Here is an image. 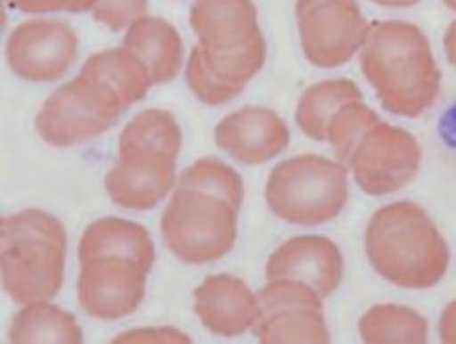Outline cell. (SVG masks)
Instances as JSON below:
<instances>
[{"label":"cell","mask_w":456,"mask_h":344,"mask_svg":"<svg viewBox=\"0 0 456 344\" xmlns=\"http://www.w3.org/2000/svg\"><path fill=\"white\" fill-rule=\"evenodd\" d=\"M80 71L100 78L115 90L126 108L142 102L153 86L145 65L126 46L96 52L83 63Z\"/></svg>","instance_id":"obj_19"},{"label":"cell","mask_w":456,"mask_h":344,"mask_svg":"<svg viewBox=\"0 0 456 344\" xmlns=\"http://www.w3.org/2000/svg\"><path fill=\"white\" fill-rule=\"evenodd\" d=\"M126 110L115 90L80 71L45 100L35 128L53 148H73L113 128Z\"/></svg>","instance_id":"obj_7"},{"label":"cell","mask_w":456,"mask_h":344,"mask_svg":"<svg viewBox=\"0 0 456 344\" xmlns=\"http://www.w3.org/2000/svg\"><path fill=\"white\" fill-rule=\"evenodd\" d=\"M10 342H56V344H78L85 340L77 317L50 300L23 304V308L12 317Z\"/></svg>","instance_id":"obj_18"},{"label":"cell","mask_w":456,"mask_h":344,"mask_svg":"<svg viewBox=\"0 0 456 344\" xmlns=\"http://www.w3.org/2000/svg\"><path fill=\"white\" fill-rule=\"evenodd\" d=\"M298 280L329 299L344 277L340 247L325 235H297L281 243L267 258L265 280Z\"/></svg>","instance_id":"obj_15"},{"label":"cell","mask_w":456,"mask_h":344,"mask_svg":"<svg viewBox=\"0 0 456 344\" xmlns=\"http://www.w3.org/2000/svg\"><path fill=\"white\" fill-rule=\"evenodd\" d=\"M147 8H150V0H96L92 16L107 29L120 33L147 16Z\"/></svg>","instance_id":"obj_25"},{"label":"cell","mask_w":456,"mask_h":344,"mask_svg":"<svg viewBox=\"0 0 456 344\" xmlns=\"http://www.w3.org/2000/svg\"><path fill=\"white\" fill-rule=\"evenodd\" d=\"M67 233L60 218L25 209L0 220V274L20 304L56 299L63 287Z\"/></svg>","instance_id":"obj_4"},{"label":"cell","mask_w":456,"mask_h":344,"mask_svg":"<svg viewBox=\"0 0 456 344\" xmlns=\"http://www.w3.org/2000/svg\"><path fill=\"white\" fill-rule=\"evenodd\" d=\"M437 333H439V342L456 344V300L449 302L444 308V312H441Z\"/></svg>","instance_id":"obj_28"},{"label":"cell","mask_w":456,"mask_h":344,"mask_svg":"<svg viewBox=\"0 0 456 344\" xmlns=\"http://www.w3.org/2000/svg\"><path fill=\"white\" fill-rule=\"evenodd\" d=\"M370 3L382 8H412L422 3V0H370Z\"/></svg>","instance_id":"obj_30"},{"label":"cell","mask_w":456,"mask_h":344,"mask_svg":"<svg viewBox=\"0 0 456 344\" xmlns=\"http://www.w3.org/2000/svg\"><path fill=\"white\" fill-rule=\"evenodd\" d=\"M422 165V150L409 130L380 121L359 140L347 170L361 192L372 197L403 190Z\"/></svg>","instance_id":"obj_11"},{"label":"cell","mask_w":456,"mask_h":344,"mask_svg":"<svg viewBox=\"0 0 456 344\" xmlns=\"http://www.w3.org/2000/svg\"><path fill=\"white\" fill-rule=\"evenodd\" d=\"M365 253L382 280L411 291L436 287L451 262L444 233L412 201H395L374 210L365 230Z\"/></svg>","instance_id":"obj_3"},{"label":"cell","mask_w":456,"mask_h":344,"mask_svg":"<svg viewBox=\"0 0 456 344\" xmlns=\"http://www.w3.org/2000/svg\"><path fill=\"white\" fill-rule=\"evenodd\" d=\"M441 3H444L449 10H452V12H456V0H441Z\"/></svg>","instance_id":"obj_31"},{"label":"cell","mask_w":456,"mask_h":344,"mask_svg":"<svg viewBox=\"0 0 456 344\" xmlns=\"http://www.w3.org/2000/svg\"><path fill=\"white\" fill-rule=\"evenodd\" d=\"M123 46L145 65L153 85H167L178 77L183 65V41L163 18L143 16L125 31Z\"/></svg>","instance_id":"obj_17"},{"label":"cell","mask_w":456,"mask_h":344,"mask_svg":"<svg viewBox=\"0 0 456 344\" xmlns=\"http://www.w3.org/2000/svg\"><path fill=\"white\" fill-rule=\"evenodd\" d=\"M380 121V115L363 102L352 100L332 115L327 127V142L337 155V161L346 168L350 165L352 153L365 132Z\"/></svg>","instance_id":"obj_22"},{"label":"cell","mask_w":456,"mask_h":344,"mask_svg":"<svg viewBox=\"0 0 456 344\" xmlns=\"http://www.w3.org/2000/svg\"><path fill=\"white\" fill-rule=\"evenodd\" d=\"M185 83L193 92V96L200 103L210 105V108L224 105L240 94L237 88L224 83L222 78H218L210 71V68L203 60V56H200L197 46L191 50L190 58L185 61Z\"/></svg>","instance_id":"obj_24"},{"label":"cell","mask_w":456,"mask_h":344,"mask_svg":"<svg viewBox=\"0 0 456 344\" xmlns=\"http://www.w3.org/2000/svg\"><path fill=\"white\" fill-rule=\"evenodd\" d=\"M78 255L77 299L86 315L117 322L140 308L151 260L117 249H94Z\"/></svg>","instance_id":"obj_8"},{"label":"cell","mask_w":456,"mask_h":344,"mask_svg":"<svg viewBox=\"0 0 456 344\" xmlns=\"http://www.w3.org/2000/svg\"><path fill=\"white\" fill-rule=\"evenodd\" d=\"M352 100H363V92L350 78H327L307 86L294 115L300 132L314 142H327L332 115Z\"/></svg>","instance_id":"obj_20"},{"label":"cell","mask_w":456,"mask_h":344,"mask_svg":"<svg viewBox=\"0 0 456 344\" xmlns=\"http://www.w3.org/2000/svg\"><path fill=\"white\" fill-rule=\"evenodd\" d=\"M8 3L23 14H56V12L85 14L92 12L96 0H8Z\"/></svg>","instance_id":"obj_26"},{"label":"cell","mask_w":456,"mask_h":344,"mask_svg":"<svg viewBox=\"0 0 456 344\" xmlns=\"http://www.w3.org/2000/svg\"><path fill=\"white\" fill-rule=\"evenodd\" d=\"M190 342L191 339L178 329L172 327H153V329H134L128 333L118 335L115 342Z\"/></svg>","instance_id":"obj_27"},{"label":"cell","mask_w":456,"mask_h":344,"mask_svg":"<svg viewBox=\"0 0 456 344\" xmlns=\"http://www.w3.org/2000/svg\"><path fill=\"white\" fill-rule=\"evenodd\" d=\"M193 310L212 335L233 339L256 324L260 302L240 277L214 274L193 291Z\"/></svg>","instance_id":"obj_16"},{"label":"cell","mask_w":456,"mask_h":344,"mask_svg":"<svg viewBox=\"0 0 456 344\" xmlns=\"http://www.w3.org/2000/svg\"><path fill=\"white\" fill-rule=\"evenodd\" d=\"M214 142L240 165H264L289 148L290 130L272 108L245 105L216 125Z\"/></svg>","instance_id":"obj_14"},{"label":"cell","mask_w":456,"mask_h":344,"mask_svg":"<svg viewBox=\"0 0 456 344\" xmlns=\"http://www.w3.org/2000/svg\"><path fill=\"white\" fill-rule=\"evenodd\" d=\"M78 54V35L60 20L38 18L18 25L6 43L13 75L29 83H53L71 70Z\"/></svg>","instance_id":"obj_12"},{"label":"cell","mask_w":456,"mask_h":344,"mask_svg":"<svg viewBox=\"0 0 456 344\" xmlns=\"http://www.w3.org/2000/svg\"><path fill=\"white\" fill-rule=\"evenodd\" d=\"M444 48L447 61L456 70V20L449 25L444 35Z\"/></svg>","instance_id":"obj_29"},{"label":"cell","mask_w":456,"mask_h":344,"mask_svg":"<svg viewBox=\"0 0 456 344\" xmlns=\"http://www.w3.org/2000/svg\"><path fill=\"white\" fill-rule=\"evenodd\" d=\"M361 340L369 344H424L428 320L403 304H374L359 320Z\"/></svg>","instance_id":"obj_21"},{"label":"cell","mask_w":456,"mask_h":344,"mask_svg":"<svg viewBox=\"0 0 456 344\" xmlns=\"http://www.w3.org/2000/svg\"><path fill=\"white\" fill-rule=\"evenodd\" d=\"M176 159L150 145L118 143L117 163L103 180L105 192L117 207L151 210L176 186Z\"/></svg>","instance_id":"obj_13"},{"label":"cell","mask_w":456,"mask_h":344,"mask_svg":"<svg viewBox=\"0 0 456 344\" xmlns=\"http://www.w3.org/2000/svg\"><path fill=\"white\" fill-rule=\"evenodd\" d=\"M359 68L392 115L417 119L439 98L441 70L430 38L411 21H372Z\"/></svg>","instance_id":"obj_2"},{"label":"cell","mask_w":456,"mask_h":344,"mask_svg":"<svg viewBox=\"0 0 456 344\" xmlns=\"http://www.w3.org/2000/svg\"><path fill=\"white\" fill-rule=\"evenodd\" d=\"M294 16L304 56L321 70L350 61L370 33L357 0H297Z\"/></svg>","instance_id":"obj_9"},{"label":"cell","mask_w":456,"mask_h":344,"mask_svg":"<svg viewBox=\"0 0 456 344\" xmlns=\"http://www.w3.org/2000/svg\"><path fill=\"white\" fill-rule=\"evenodd\" d=\"M323 297L298 280L279 277L258 291L260 315L252 333L262 344L330 342Z\"/></svg>","instance_id":"obj_10"},{"label":"cell","mask_w":456,"mask_h":344,"mask_svg":"<svg viewBox=\"0 0 456 344\" xmlns=\"http://www.w3.org/2000/svg\"><path fill=\"white\" fill-rule=\"evenodd\" d=\"M347 170L317 153L279 163L265 182V203L272 213L294 226H321L337 218L350 200Z\"/></svg>","instance_id":"obj_6"},{"label":"cell","mask_w":456,"mask_h":344,"mask_svg":"<svg viewBox=\"0 0 456 344\" xmlns=\"http://www.w3.org/2000/svg\"><path fill=\"white\" fill-rule=\"evenodd\" d=\"M245 184L239 172L216 157L187 167L160 218L170 253L185 264L222 260L237 242Z\"/></svg>","instance_id":"obj_1"},{"label":"cell","mask_w":456,"mask_h":344,"mask_svg":"<svg viewBox=\"0 0 456 344\" xmlns=\"http://www.w3.org/2000/svg\"><path fill=\"white\" fill-rule=\"evenodd\" d=\"M118 143H140L178 157L182 152V128L170 111L145 110L120 132Z\"/></svg>","instance_id":"obj_23"},{"label":"cell","mask_w":456,"mask_h":344,"mask_svg":"<svg viewBox=\"0 0 456 344\" xmlns=\"http://www.w3.org/2000/svg\"><path fill=\"white\" fill-rule=\"evenodd\" d=\"M190 25L210 71L243 92L267 56L258 8L252 0H195Z\"/></svg>","instance_id":"obj_5"}]
</instances>
